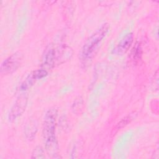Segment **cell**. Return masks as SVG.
Masks as SVG:
<instances>
[{"label": "cell", "mask_w": 159, "mask_h": 159, "mask_svg": "<svg viewBox=\"0 0 159 159\" xmlns=\"http://www.w3.org/2000/svg\"><path fill=\"white\" fill-rule=\"evenodd\" d=\"M57 111L55 108L50 109L45 114L43 124L42 134L45 148L50 155H55L58 150L55 136V125Z\"/></svg>", "instance_id": "obj_1"}, {"label": "cell", "mask_w": 159, "mask_h": 159, "mask_svg": "<svg viewBox=\"0 0 159 159\" xmlns=\"http://www.w3.org/2000/svg\"><path fill=\"white\" fill-rule=\"evenodd\" d=\"M109 27V24H104L86 40L81 52V56L83 60H88L93 57L95 51L98 48L99 44L107 34Z\"/></svg>", "instance_id": "obj_2"}, {"label": "cell", "mask_w": 159, "mask_h": 159, "mask_svg": "<svg viewBox=\"0 0 159 159\" xmlns=\"http://www.w3.org/2000/svg\"><path fill=\"white\" fill-rule=\"evenodd\" d=\"M22 60V56L19 53H16L7 58L1 65V74L9 75L15 71L20 66Z\"/></svg>", "instance_id": "obj_3"}, {"label": "cell", "mask_w": 159, "mask_h": 159, "mask_svg": "<svg viewBox=\"0 0 159 159\" xmlns=\"http://www.w3.org/2000/svg\"><path fill=\"white\" fill-rule=\"evenodd\" d=\"M28 101V94L27 93L21 94L15 101L9 113V120H16L25 111Z\"/></svg>", "instance_id": "obj_4"}, {"label": "cell", "mask_w": 159, "mask_h": 159, "mask_svg": "<svg viewBox=\"0 0 159 159\" xmlns=\"http://www.w3.org/2000/svg\"><path fill=\"white\" fill-rule=\"evenodd\" d=\"M48 74V72L46 70L40 69L37 70L32 71L29 75L25 78L24 81L22 83L20 88L21 90H26L30 88L34 84L41 78H44Z\"/></svg>", "instance_id": "obj_5"}, {"label": "cell", "mask_w": 159, "mask_h": 159, "mask_svg": "<svg viewBox=\"0 0 159 159\" xmlns=\"http://www.w3.org/2000/svg\"><path fill=\"white\" fill-rule=\"evenodd\" d=\"M134 36L132 33H128L119 41L114 49L115 53L122 55L126 53L133 43Z\"/></svg>", "instance_id": "obj_6"}, {"label": "cell", "mask_w": 159, "mask_h": 159, "mask_svg": "<svg viewBox=\"0 0 159 159\" xmlns=\"http://www.w3.org/2000/svg\"><path fill=\"white\" fill-rule=\"evenodd\" d=\"M56 61L55 48L52 46H49L45 52L43 57L42 66L45 68H52L54 66Z\"/></svg>", "instance_id": "obj_7"}, {"label": "cell", "mask_w": 159, "mask_h": 159, "mask_svg": "<svg viewBox=\"0 0 159 159\" xmlns=\"http://www.w3.org/2000/svg\"><path fill=\"white\" fill-rule=\"evenodd\" d=\"M141 54H142V48L140 47V44L139 43H137L132 52V55L133 57V59L138 60L140 57L141 56Z\"/></svg>", "instance_id": "obj_8"}, {"label": "cell", "mask_w": 159, "mask_h": 159, "mask_svg": "<svg viewBox=\"0 0 159 159\" xmlns=\"http://www.w3.org/2000/svg\"><path fill=\"white\" fill-rule=\"evenodd\" d=\"M43 150L40 146L35 147L32 153V158H44Z\"/></svg>", "instance_id": "obj_9"}]
</instances>
